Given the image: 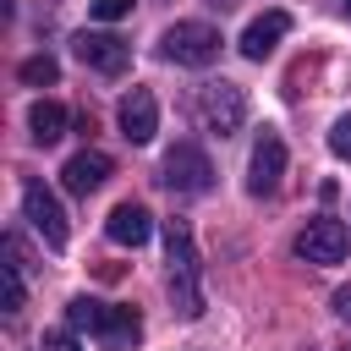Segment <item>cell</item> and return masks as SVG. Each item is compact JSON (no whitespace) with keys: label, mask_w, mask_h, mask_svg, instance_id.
I'll return each instance as SVG.
<instances>
[{"label":"cell","mask_w":351,"mask_h":351,"mask_svg":"<svg viewBox=\"0 0 351 351\" xmlns=\"http://www.w3.org/2000/svg\"><path fill=\"white\" fill-rule=\"evenodd\" d=\"M165 263H170V302L181 318L203 313V280H197V247L186 219H165Z\"/></svg>","instance_id":"obj_1"},{"label":"cell","mask_w":351,"mask_h":351,"mask_svg":"<svg viewBox=\"0 0 351 351\" xmlns=\"http://www.w3.org/2000/svg\"><path fill=\"white\" fill-rule=\"evenodd\" d=\"M159 55L176 60V66H208V60H219V27H208V22H176V27H165Z\"/></svg>","instance_id":"obj_2"},{"label":"cell","mask_w":351,"mask_h":351,"mask_svg":"<svg viewBox=\"0 0 351 351\" xmlns=\"http://www.w3.org/2000/svg\"><path fill=\"white\" fill-rule=\"evenodd\" d=\"M197 121H203V132H214V137L241 132V121H247V93H241L236 82H208V88L197 93Z\"/></svg>","instance_id":"obj_3"},{"label":"cell","mask_w":351,"mask_h":351,"mask_svg":"<svg viewBox=\"0 0 351 351\" xmlns=\"http://www.w3.org/2000/svg\"><path fill=\"white\" fill-rule=\"evenodd\" d=\"M22 214H27V225L44 236V247H66V236H71V225H66V208H60V197L33 176L27 186H22Z\"/></svg>","instance_id":"obj_4"},{"label":"cell","mask_w":351,"mask_h":351,"mask_svg":"<svg viewBox=\"0 0 351 351\" xmlns=\"http://www.w3.org/2000/svg\"><path fill=\"white\" fill-rule=\"evenodd\" d=\"M165 186H170V192H186V197L208 192V186H214V165H208V154H203L197 143H176V148L165 154Z\"/></svg>","instance_id":"obj_5"},{"label":"cell","mask_w":351,"mask_h":351,"mask_svg":"<svg viewBox=\"0 0 351 351\" xmlns=\"http://www.w3.org/2000/svg\"><path fill=\"white\" fill-rule=\"evenodd\" d=\"M280 176H285V143H280V132H258V143H252V159H247V192L252 197H269L274 186H280Z\"/></svg>","instance_id":"obj_6"},{"label":"cell","mask_w":351,"mask_h":351,"mask_svg":"<svg viewBox=\"0 0 351 351\" xmlns=\"http://www.w3.org/2000/svg\"><path fill=\"white\" fill-rule=\"evenodd\" d=\"M346 247H351V230L340 225V219H307V230L296 236V258L302 263H340L346 258Z\"/></svg>","instance_id":"obj_7"},{"label":"cell","mask_w":351,"mask_h":351,"mask_svg":"<svg viewBox=\"0 0 351 351\" xmlns=\"http://www.w3.org/2000/svg\"><path fill=\"white\" fill-rule=\"evenodd\" d=\"M71 49H77V60H82L88 71H99V77H121V71L132 66V44H121L115 33H77Z\"/></svg>","instance_id":"obj_8"},{"label":"cell","mask_w":351,"mask_h":351,"mask_svg":"<svg viewBox=\"0 0 351 351\" xmlns=\"http://www.w3.org/2000/svg\"><path fill=\"white\" fill-rule=\"evenodd\" d=\"M115 121H121V137H126V143H154V132H159V104H154V93H148V88H132V93L121 99Z\"/></svg>","instance_id":"obj_9"},{"label":"cell","mask_w":351,"mask_h":351,"mask_svg":"<svg viewBox=\"0 0 351 351\" xmlns=\"http://www.w3.org/2000/svg\"><path fill=\"white\" fill-rule=\"evenodd\" d=\"M60 181H66L77 197L99 192V186L110 181V154H99V148H82V154H71V159H66V170H60Z\"/></svg>","instance_id":"obj_10"},{"label":"cell","mask_w":351,"mask_h":351,"mask_svg":"<svg viewBox=\"0 0 351 351\" xmlns=\"http://www.w3.org/2000/svg\"><path fill=\"white\" fill-rule=\"evenodd\" d=\"M148 230H154V214H148L143 203H115L110 219H104V236H110L115 247H143Z\"/></svg>","instance_id":"obj_11"},{"label":"cell","mask_w":351,"mask_h":351,"mask_svg":"<svg viewBox=\"0 0 351 351\" xmlns=\"http://www.w3.org/2000/svg\"><path fill=\"white\" fill-rule=\"evenodd\" d=\"M291 33V16L285 11H263V16H252L247 22V33H241V55L247 60H263V55H274V44Z\"/></svg>","instance_id":"obj_12"},{"label":"cell","mask_w":351,"mask_h":351,"mask_svg":"<svg viewBox=\"0 0 351 351\" xmlns=\"http://www.w3.org/2000/svg\"><path fill=\"white\" fill-rule=\"evenodd\" d=\"M99 340H104V346H137V340H143V318H137V307H104V318H99Z\"/></svg>","instance_id":"obj_13"},{"label":"cell","mask_w":351,"mask_h":351,"mask_svg":"<svg viewBox=\"0 0 351 351\" xmlns=\"http://www.w3.org/2000/svg\"><path fill=\"white\" fill-rule=\"evenodd\" d=\"M66 121H71V115H66V104H55V99H38V104L27 110V126H33V143H44V148L66 137Z\"/></svg>","instance_id":"obj_14"},{"label":"cell","mask_w":351,"mask_h":351,"mask_svg":"<svg viewBox=\"0 0 351 351\" xmlns=\"http://www.w3.org/2000/svg\"><path fill=\"white\" fill-rule=\"evenodd\" d=\"M99 318H104V302H93V296H71V302H66V329L99 335Z\"/></svg>","instance_id":"obj_15"},{"label":"cell","mask_w":351,"mask_h":351,"mask_svg":"<svg viewBox=\"0 0 351 351\" xmlns=\"http://www.w3.org/2000/svg\"><path fill=\"white\" fill-rule=\"evenodd\" d=\"M0 269H5V313H22V302H27V280H22V263H16V258H5Z\"/></svg>","instance_id":"obj_16"},{"label":"cell","mask_w":351,"mask_h":351,"mask_svg":"<svg viewBox=\"0 0 351 351\" xmlns=\"http://www.w3.org/2000/svg\"><path fill=\"white\" fill-rule=\"evenodd\" d=\"M60 77V66H55V55H27L22 60V82H33V88H44V82H55Z\"/></svg>","instance_id":"obj_17"},{"label":"cell","mask_w":351,"mask_h":351,"mask_svg":"<svg viewBox=\"0 0 351 351\" xmlns=\"http://www.w3.org/2000/svg\"><path fill=\"white\" fill-rule=\"evenodd\" d=\"M38 351H82V346H77V329H44Z\"/></svg>","instance_id":"obj_18"},{"label":"cell","mask_w":351,"mask_h":351,"mask_svg":"<svg viewBox=\"0 0 351 351\" xmlns=\"http://www.w3.org/2000/svg\"><path fill=\"white\" fill-rule=\"evenodd\" d=\"M88 11H93L99 22H121V16L132 11V0H88Z\"/></svg>","instance_id":"obj_19"},{"label":"cell","mask_w":351,"mask_h":351,"mask_svg":"<svg viewBox=\"0 0 351 351\" xmlns=\"http://www.w3.org/2000/svg\"><path fill=\"white\" fill-rule=\"evenodd\" d=\"M329 148H335L340 159H351V115H346V121H335V132H329Z\"/></svg>","instance_id":"obj_20"},{"label":"cell","mask_w":351,"mask_h":351,"mask_svg":"<svg viewBox=\"0 0 351 351\" xmlns=\"http://www.w3.org/2000/svg\"><path fill=\"white\" fill-rule=\"evenodd\" d=\"M335 313H340V318L351 324V291H335Z\"/></svg>","instance_id":"obj_21"},{"label":"cell","mask_w":351,"mask_h":351,"mask_svg":"<svg viewBox=\"0 0 351 351\" xmlns=\"http://www.w3.org/2000/svg\"><path fill=\"white\" fill-rule=\"evenodd\" d=\"M214 5H219V11H230V5H236V0H214Z\"/></svg>","instance_id":"obj_22"},{"label":"cell","mask_w":351,"mask_h":351,"mask_svg":"<svg viewBox=\"0 0 351 351\" xmlns=\"http://www.w3.org/2000/svg\"><path fill=\"white\" fill-rule=\"evenodd\" d=\"M340 5H346V16H351V0H340Z\"/></svg>","instance_id":"obj_23"}]
</instances>
